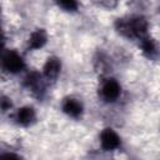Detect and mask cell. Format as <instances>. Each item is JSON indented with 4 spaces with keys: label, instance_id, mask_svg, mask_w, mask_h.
<instances>
[{
    "label": "cell",
    "instance_id": "obj_10",
    "mask_svg": "<svg viewBox=\"0 0 160 160\" xmlns=\"http://www.w3.org/2000/svg\"><path fill=\"white\" fill-rule=\"evenodd\" d=\"M139 45H140V49H141L142 54L148 59L155 60L158 58V52H159L158 51V45H156V41L151 36L146 35L142 39H140L139 40Z\"/></svg>",
    "mask_w": 160,
    "mask_h": 160
},
{
    "label": "cell",
    "instance_id": "obj_6",
    "mask_svg": "<svg viewBox=\"0 0 160 160\" xmlns=\"http://www.w3.org/2000/svg\"><path fill=\"white\" fill-rule=\"evenodd\" d=\"M61 72V60L58 56H50L46 59L42 66V76L46 82L55 81Z\"/></svg>",
    "mask_w": 160,
    "mask_h": 160
},
{
    "label": "cell",
    "instance_id": "obj_9",
    "mask_svg": "<svg viewBox=\"0 0 160 160\" xmlns=\"http://www.w3.org/2000/svg\"><path fill=\"white\" fill-rule=\"evenodd\" d=\"M48 42V32L45 29H35L28 39V50L34 51L45 46Z\"/></svg>",
    "mask_w": 160,
    "mask_h": 160
},
{
    "label": "cell",
    "instance_id": "obj_3",
    "mask_svg": "<svg viewBox=\"0 0 160 160\" xmlns=\"http://www.w3.org/2000/svg\"><path fill=\"white\" fill-rule=\"evenodd\" d=\"M99 95L104 102H115L121 95V85L114 78H106L101 81L99 88Z\"/></svg>",
    "mask_w": 160,
    "mask_h": 160
},
{
    "label": "cell",
    "instance_id": "obj_12",
    "mask_svg": "<svg viewBox=\"0 0 160 160\" xmlns=\"http://www.w3.org/2000/svg\"><path fill=\"white\" fill-rule=\"evenodd\" d=\"M92 2L99 6V8H102V9H106V10H110V9H114L119 0H92Z\"/></svg>",
    "mask_w": 160,
    "mask_h": 160
},
{
    "label": "cell",
    "instance_id": "obj_4",
    "mask_svg": "<svg viewBox=\"0 0 160 160\" xmlns=\"http://www.w3.org/2000/svg\"><path fill=\"white\" fill-rule=\"evenodd\" d=\"M24 86L38 99H42L46 90V80L38 71H31L24 78Z\"/></svg>",
    "mask_w": 160,
    "mask_h": 160
},
{
    "label": "cell",
    "instance_id": "obj_11",
    "mask_svg": "<svg viewBox=\"0 0 160 160\" xmlns=\"http://www.w3.org/2000/svg\"><path fill=\"white\" fill-rule=\"evenodd\" d=\"M55 2L66 12H75L79 9V0H55Z\"/></svg>",
    "mask_w": 160,
    "mask_h": 160
},
{
    "label": "cell",
    "instance_id": "obj_15",
    "mask_svg": "<svg viewBox=\"0 0 160 160\" xmlns=\"http://www.w3.org/2000/svg\"><path fill=\"white\" fill-rule=\"evenodd\" d=\"M4 45H5V36L0 30V52L4 50Z\"/></svg>",
    "mask_w": 160,
    "mask_h": 160
},
{
    "label": "cell",
    "instance_id": "obj_5",
    "mask_svg": "<svg viewBox=\"0 0 160 160\" xmlns=\"http://www.w3.org/2000/svg\"><path fill=\"white\" fill-rule=\"evenodd\" d=\"M100 145L104 151H115L121 146L120 135L111 128H105L100 132Z\"/></svg>",
    "mask_w": 160,
    "mask_h": 160
},
{
    "label": "cell",
    "instance_id": "obj_16",
    "mask_svg": "<svg viewBox=\"0 0 160 160\" xmlns=\"http://www.w3.org/2000/svg\"><path fill=\"white\" fill-rule=\"evenodd\" d=\"M0 15H1V8H0Z\"/></svg>",
    "mask_w": 160,
    "mask_h": 160
},
{
    "label": "cell",
    "instance_id": "obj_14",
    "mask_svg": "<svg viewBox=\"0 0 160 160\" xmlns=\"http://www.w3.org/2000/svg\"><path fill=\"white\" fill-rule=\"evenodd\" d=\"M0 158H12V159H19L20 155L12 152V151H6V152H0Z\"/></svg>",
    "mask_w": 160,
    "mask_h": 160
},
{
    "label": "cell",
    "instance_id": "obj_7",
    "mask_svg": "<svg viewBox=\"0 0 160 160\" xmlns=\"http://www.w3.org/2000/svg\"><path fill=\"white\" fill-rule=\"evenodd\" d=\"M61 110L69 118L79 119V118H81V115L84 112V105L79 99H76L74 96H68L61 102Z\"/></svg>",
    "mask_w": 160,
    "mask_h": 160
},
{
    "label": "cell",
    "instance_id": "obj_8",
    "mask_svg": "<svg viewBox=\"0 0 160 160\" xmlns=\"http://www.w3.org/2000/svg\"><path fill=\"white\" fill-rule=\"evenodd\" d=\"M35 120H36V111L30 105L19 108L14 114V121L22 128H28V126L32 125L35 122Z\"/></svg>",
    "mask_w": 160,
    "mask_h": 160
},
{
    "label": "cell",
    "instance_id": "obj_2",
    "mask_svg": "<svg viewBox=\"0 0 160 160\" xmlns=\"http://www.w3.org/2000/svg\"><path fill=\"white\" fill-rule=\"evenodd\" d=\"M25 60L16 50H2L0 52V68L8 74H20L25 70Z\"/></svg>",
    "mask_w": 160,
    "mask_h": 160
},
{
    "label": "cell",
    "instance_id": "obj_1",
    "mask_svg": "<svg viewBox=\"0 0 160 160\" xmlns=\"http://www.w3.org/2000/svg\"><path fill=\"white\" fill-rule=\"evenodd\" d=\"M115 30L124 38L131 40H140L148 35L149 22L142 15L119 18L115 21Z\"/></svg>",
    "mask_w": 160,
    "mask_h": 160
},
{
    "label": "cell",
    "instance_id": "obj_13",
    "mask_svg": "<svg viewBox=\"0 0 160 160\" xmlns=\"http://www.w3.org/2000/svg\"><path fill=\"white\" fill-rule=\"evenodd\" d=\"M12 108V101L6 95L0 94V110L1 111H9Z\"/></svg>",
    "mask_w": 160,
    "mask_h": 160
}]
</instances>
